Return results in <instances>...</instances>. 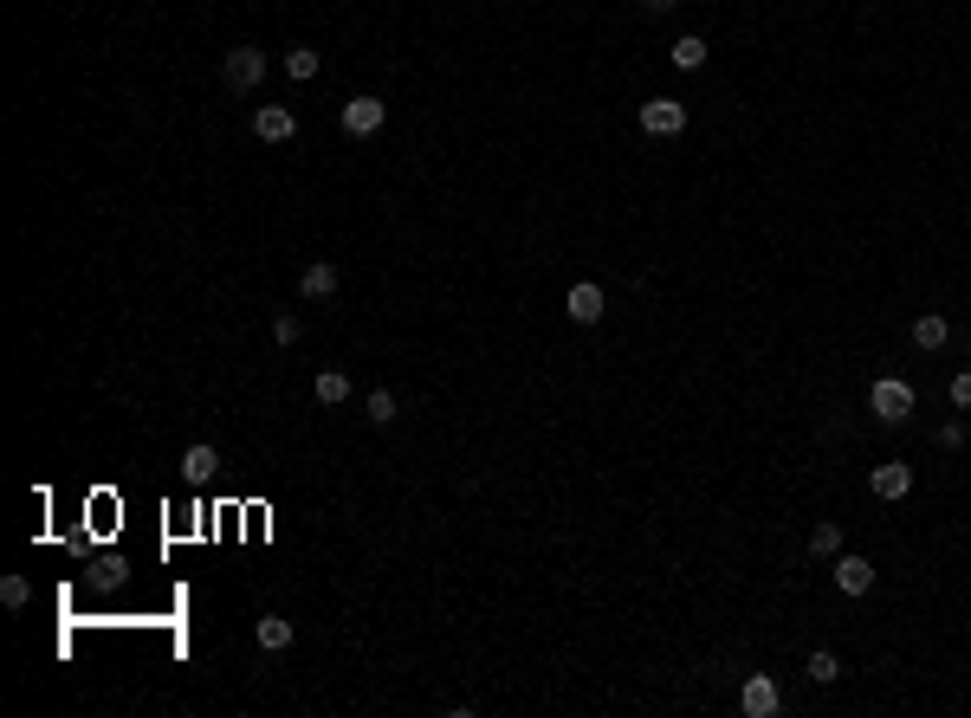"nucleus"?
Returning a JSON list of instances; mask_svg holds the SVG:
<instances>
[{
    "instance_id": "obj_1",
    "label": "nucleus",
    "mask_w": 971,
    "mask_h": 718,
    "mask_svg": "<svg viewBox=\"0 0 971 718\" xmlns=\"http://www.w3.org/2000/svg\"><path fill=\"white\" fill-rule=\"evenodd\" d=\"M221 85L240 91V98H246V91H259V85H266V52H259V46H234L221 59Z\"/></svg>"
},
{
    "instance_id": "obj_2",
    "label": "nucleus",
    "mask_w": 971,
    "mask_h": 718,
    "mask_svg": "<svg viewBox=\"0 0 971 718\" xmlns=\"http://www.w3.org/2000/svg\"><path fill=\"white\" fill-rule=\"evenodd\" d=\"M868 414H874V421H887V427H900V421L913 414V389H907L900 376H881V382L868 389Z\"/></svg>"
},
{
    "instance_id": "obj_3",
    "label": "nucleus",
    "mask_w": 971,
    "mask_h": 718,
    "mask_svg": "<svg viewBox=\"0 0 971 718\" xmlns=\"http://www.w3.org/2000/svg\"><path fill=\"white\" fill-rule=\"evenodd\" d=\"M337 123H344V136H376L382 123H389V104L382 98H350L344 110H337Z\"/></svg>"
},
{
    "instance_id": "obj_4",
    "label": "nucleus",
    "mask_w": 971,
    "mask_h": 718,
    "mask_svg": "<svg viewBox=\"0 0 971 718\" xmlns=\"http://www.w3.org/2000/svg\"><path fill=\"white\" fill-rule=\"evenodd\" d=\"M641 130H648V136H680V130H687V104H680V98H648V104H641Z\"/></svg>"
},
{
    "instance_id": "obj_5",
    "label": "nucleus",
    "mask_w": 971,
    "mask_h": 718,
    "mask_svg": "<svg viewBox=\"0 0 971 718\" xmlns=\"http://www.w3.org/2000/svg\"><path fill=\"white\" fill-rule=\"evenodd\" d=\"M738 706H745V718H777V706H784V693H777L771 673H751L745 693H738Z\"/></svg>"
},
{
    "instance_id": "obj_6",
    "label": "nucleus",
    "mask_w": 971,
    "mask_h": 718,
    "mask_svg": "<svg viewBox=\"0 0 971 718\" xmlns=\"http://www.w3.org/2000/svg\"><path fill=\"white\" fill-rule=\"evenodd\" d=\"M253 136H259V143H292V136H298V117L285 104H259L253 110Z\"/></svg>"
},
{
    "instance_id": "obj_7",
    "label": "nucleus",
    "mask_w": 971,
    "mask_h": 718,
    "mask_svg": "<svg viewBox=\"0 0 971 718\" xmlns=\"http://www.w3.org/2000/svg\"><path fill=\"white\" fill-rule=\"evenodd\" d=\"M214 473H221V447H214V440H195V447L182 453V479L188 486H208Z\"/></svg>"
},
{
    "instance_id": "obj_8",
    "label": "nucleus",
    "mask_w": 971,
    "mask_h": 718,
    "mask_svg": "<svg viewBox=\"0 0 971 718\" xmlns=\"http://www.w3.org/2000/svg\"><path fill=\"white\" fill-rule=\"evenodd\" d=\"M868 486H874V499H907V492H913V466L907 460H887V466H874V473H868Z\"/></svg>"
},
{
    "instance_id": "obj_9",
    "label": "nucleus",
    "mask_w": 971,
    "mask_h": 718,
    "mask_svg": "<svg viewBox=\"0 0 971 718\" xmlns=\"http://www.w3.org/2000/svg\"><path fill=\"white\" fill-rule=\"evenodd\" d=\"M564 311H570V324H596V317L609 311V298H603V285H570V298H564Z\"/></svg>"
},
{
    "instance_id": "obj_10",
    "label": "nucleus",
    "mask_w": 971,
    "mask_h": 718,
    "mask_svg": "<svg viewBox=\"0 0 971 718\" xmlns=\"http://www.w3.org/2000/svg\"><path fill=\"white\" fill-rule=\"evenodd\" d=\"M836 589H842V596H868V589H874V563L868 557H836Z\"/></svg>"
},
{
    "instance_id": "obj_11",
    "label": "nucleus",
    "mask_w": 971,
    "mask_h": 718,
    "mask_svg": "<svg viewBox=\"0 0 971 718\" xmlns=\"http://www.w3.org/2000/svg\"><path fill=\"white\" fill-rule=\"evenodd\" d=\"M298 292L305 298H337V266L331 259H311V266L298 272Z\"/></svg>"
},
{
    "instance_id": "obj_12",
    "label": "nucleus",
    "mask_w": 971,
    "mask_h": 718,
    "mask_svg": "<svg viewBox=\"0 0 971 718\" xmlns=\"http://www.w3.org/2000/svg\"><path fill=\"white\" fill-rule=\"evenodd\" d=\"M946 337H952V324L939 311H920V317H913V343H920V350H946Z\"/></svg>"
},
{
    "instance_id": "obj_13",
    "label": "nucleus",
    "mask_w": 971,
    "mask_h": 718,
    "mask_svg": "<svg viewBox=\"0 0 971 718\" xmlns=\"http://www.w3.org/2000/svg\"><path fill=\"white\" fill-rule=\"evenodd\" d=\"M810 557H816V563H836V557H842V524H836V518H823V524L810 531Z\"/></svg>"
},
{
    "instance_id": "obj_14",
    "label": "nucleus",
    "mask_w": 971,
    "mask_h": 718,
    "mask_svg": "<svg viewBox=\"0 0 971 718\" xmlns=\"http://www.w3.org/2000/svg\"><path fill=\"white\" fill-rule=\"evenodd\" d=\"M667 59H674L680 72H700V65H706V39H700V33H680V39H674V52H667Z\"/></svg>"
},
{
    "instance_id": "obj_15",
    "label": "nucleus",
    "mask_w": 971,
    "mask_h": 718,
    "mask_svg": "<svg viewBox=\"0 0 971 718\" xmlns=\"http://www.w3.org/2000/svg\"><path fill=\"white\" fill-rule=\"evenodd\" d=\"M363 414H369L376 427H395V414H402V402H395L389 389H369V395H363Z\"/></svg>"
},
{
    "instance_id": "obj_16",
    "label": "nucleus",
    "mask_w": 971,
    "mask_h": 718,
    "mask_svg": "<svg viewBox=\"0 0 971 718\" xmlns=\"http://www.w3.org/2000/svg\"><path fill=\"white\" fill-rule=\"evenodd\" d=\"M259 647H266V654L292 647V621H285V615H259Z\"/></svg>"
},
{
    "instance_id": "obj_17",
    "label": "nucleus",
    "mask_w": 971,
    "mask_h": 718,
    "mask_svg": "<svg viewBox=\"0 0 971 718\" xmlns=\"http://www.w3.org/2000/svg\"><path fill=\"white\" fill-rule=\"evenodd\" d=\"M318 52H311V46H292V52H285V78H292V85H305V78H318Z\"/></svg>"
},
{
    "instance_id": "obj_18",
    "label": "nucleus",
    "mask_w": 971,
    "mask_h": 718,
    "mask_svg": "<svg viewBox=\"0 0 971 718\" xmlns=\"http://www.w3.org/2000/svg\"><path fill=\"white\" fill-rule=\"evenodd\" d=\"M318 402H324V408L350 402V376H344V369H324V376H318Z\"/></svg>"
},
{
    "instance_id": "obj_19",
    "label": "nucleus",
    "mask_w": 971,
    "mask_h": 718,
    "mask_svg": "<svg viewBox=\"0 0 971 718\" xmlns=\"http://www.w3.org/2000/svg\"><path fill=\"white\" fill-rule=\"evenodd\" d=\"M810 680H816V686H836V680H842V660L829 654V647H816V654H810Z\"/></svg>"
},
{
    "instance_id": "obj_20",
    "label": "nucleus",
    "mask_w": 971,
    "mask_h": 718,
    "mask_svg": "<svg viewBox=\"0 0 971 718\" xmlns=\"http://www.w3.org/2000/svg\"><path fill=\"white\" fill-rule=\"evenodd\" d=\"M0 602H7V609H26V602H33V583H26V576H0Z\"/></svg>"
},
{
    "instance_id": "obj_21",
    "label": "nucleus",
    "mask_w": 971,
    "mask_h": 718,
    "mask_svg": "<svg viewBox=\"0 0 971 718\" xmlns=\"http://www.w3.org/2000/svg\"><path fill=\"white\" fill-rule=\"evenodd\" d=\"M298 337H305V324H298L292 311H279V317H272V343H279V350H292Z\"/></svg>"
},
{
    "instance_id": "obj_22",
    "label": "nucleus",
    "mask_w": 971,
    "mask_h": 718,
    "mask_svg": "<svg viewBox=\"0 0 971 718\" xmlns=\"http://www.w3.org/2000/svg\"><path fill=\"white\" fill-rule=\"evenodd\" d=\"M952 408H971V369H959V376H952Z\"/></svg>"
},
{
    "instance_id": "obj_23",
    "label": "nucleus",
    "mask_w": 971,
    "mask_h": 718,
    "mask_svg": "<svg viewBox=\"0 0 971 718\" xmlns=\"http://www.w3.org/2000/svg\"><path fill=\"white\" fill-rule=\"evenodd\" d=\"M939 447H965V421H946V427H939Z\"/></svg>"
},
{
    "instance_id": "obj_24",
    "label": "nucleus",
    "mask_w": 971,
    "mask_h": 718,
    "mask_svg": "<svg viewBox=\"0 0 971 718\" xmlns=\"http://www.w3.org/2000/svg\"><path fill=\"white\" fill-rule=\"evenodd\" d=\"M641 7H648V13H667V7H674V0H641Z\"/></svg>"
}]
</instances>
